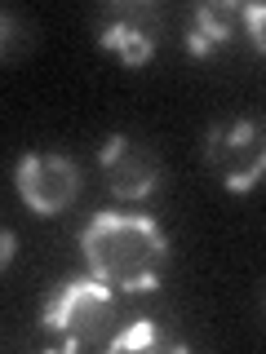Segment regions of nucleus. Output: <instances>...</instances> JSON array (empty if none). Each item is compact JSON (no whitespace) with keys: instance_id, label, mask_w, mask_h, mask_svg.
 Instances as JSON below:
<instances>
[{"instance_id":"5","label":"nucleus","mask_w":266,"mask_h":354,"mask_svg":"<svg viewBox=\"0 0 266 354\" xmlns=\"http://www.w3.org/2000/svg\"><path fill=\"white\" fill-rule=\"evenodd\" d=\"M164 27L160 5L151 0H116L98 22V44L111 49L125 66H147L155 53V36Z\"/></svg>"},{"instance_id":"10","label":"nucleus","mask_w":266,"mask_h":354,"mask_svg":"<svg viewBox=\"0 0 266 354\" xmlns=\"http://www.w3.org/2000/svg\"><path fill=\"white\" fill-rule=\"evenodd\" d=\"M0 239H5V266H9V261H14V230H5Z\"/></svg>"},{"instance_id":"2","label":"nucleus","mask_w":266,"mask_h":354,"mask_svg":"<svg viewBox=\"0 0 266 354\" xmlns=\"http://www.w3.org/2000/svg\"><path fill=\"white\" fill-rule=\"evenodd\" d=\"M111 292L116 288L103 283L98 274H76V279H62L44 297V332L53 337L58 350H80L103 341V328L111 319Z\"/></svg>"},{"instance_id":"3","label":"nucleus","mask_w":266,"mask_h":354,"mask_svg":"<svg viewBox=\"0 0 266 354\" xmlns=\"http://www.w3.org/2000/svg\"><path fill=\"white\" fill-rule=\"evenodd\" d=\"M204 160L231 195L262 186L266 182V124L262 120L213 124L204 138Z\"/></svg>"},{"instance_id":"6","label":"nucleus","mask_w":266,"mask_h":354,"mask_svg":"<svg viewBox=\"0 0 266 354\" xmlns=\"http://www.w3.org/2000/svg\"><path fill=\"white\" fill-rule=\"evenodd\" d=\"M14 186H18V199L36 217H53L76 199V191H80V169H76L66 155L36 151V155H22L18 160Z\"/></svg>"},{"instance_id":"7","label":"nucleus","mask_w":266,"mask_h":354,"mask_svg":"<svg viewBox=\"0 0 266 354\" xmlns=\"http://www.w3.org/2000/svg\"><path fill=\"white\" fill-rule=\"evenodd\" d=\"M240 18L236 0H209V5L191 9V27H186V53L191 58H209L218 44L231 40V27Z\"/></svg>"},{"instance_id":"4","label":"nucleus","mask_w":266,"mask_h":354,"mask_svg":"<svg viewBox=\"0 0 266 354\" xmlns=\"http://www.w3.org/2000/svg\"><path fill=\"white\" fill-rule=\"evenodd\" d=\"M98 169L107 177V191L116 199H151L164 182V164L147 142L129 138V133H111L98 155Z\"/></svg>"},{"instance_id":"9","label":"nucleus","mask_w":266,"mask_h":354,"mask_svg":"<svg viewBox=\"0 0 266 354\" xmlns=\"http://www.w3.org/2000/svg\"><path fill=\"white\" fill-rule=\"evenodd\" d=\"M240 18H244V31L253 36V49L266 53V5H240Z\"/></svg>"},{"instance_id":"1","label":"nucleus","mask_w":266,"mask_h":354,"mask_svg":"<svg viewBox=\"0 0 266 354\" xmlns=\"http://www.w3.org/2000/svg\"><path fill=\"white\" fill-rule=\"evenodd\" d=\"M80 248L89 274H98L116 292H151L160 288L164 266H169V235L147 213L103 208L80 230Z\"/></svg>"},{"instance_id":"8","label":"nucleus","mask_w":266,"mask_h":354,"mask_svg":"<svg viewBox=\"0 0 266 354\" xmlns=\"http://www.w3.org/2000/svg\"><path fill=\"white\" fill-rule=\"evenodd\" d=\"M177 350V354H186V341H173V337H164L160 328H155V319H147V315H138L129 328H120L116 337L107 341V350L111 354H138V350Z\"/></svg>"}]
</instances>
